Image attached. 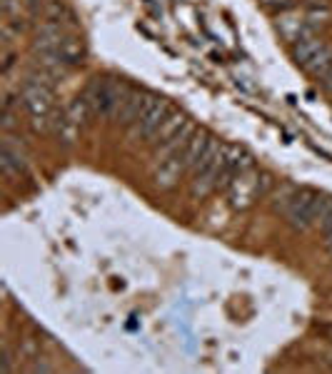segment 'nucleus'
Instances as JSON below:
<instances>
[{
  "label": "nucleus",
  "instance_id": "1",
  "mask_svg": "<svg viewBox=\"0 0 332 374\" xmlns=\"http://www.w3.org/2000/svg\"><path fill=\"white\" fill-rule=\"evenodd\" d=\"M128 88L130 85L120 77H95L85 90V98L93 107L95 118H115Z\"/></svg>",
  "mask_w": 332,
  "mask_h": 374
},
{
  "label": "nucleus",
  "instance_id": "2",
  "mask_svg": "<svg viewBox=\"0 0 332 374\" xmlns=\"http://www.w3.org/2000/svg\"><path fill=\"white\" fill-rule=\"evenodd\" d=\"M172 110V102L160 98L158 93H150L148 90V98H145V105H142V113L137 115L135 125H133V140H140V143H153V137L158 135L160 130L163 120L170 115Z\"/></svg>",
  "mask_w": 332,
  "mask_h": 374
},
{
  "label": "nucleus",
  "instance_id": "3",
  "mask_svg": "<svg viewBox=\"0 0 332 374\" xmlns=\"http://www.w3.org/2000/svg\"><path fill=\"white\" fill-rule=\"evenodd\" d=\"M317 200H320V192L312 190V187H297L295 195H292L290 205L285 208V220L292 230L305 232L315 225V208H317Z\"/></svg>",
  "mask_w": 332,
  "mask_h": 374
},
{
  "label": "nucleus",
  "instance_id": "4",
  "mask_svg": "<svg viewBox=\"0 0 332 374\" xmlns=\"http://www.w3.org/2000/svg\"><path fill=\"white\" fill-rule=\"evenodd\" d=\"M257 180H260V170H257V167H252L248 173H240L232 180V185L225 190L232 210H248L252 202L260 200Z\"/></svg>",
  "mask_w": 332,
  "mask_h": 374
},
{
  "label": "nucleus",
  "instance_id": "5",
  "mask_svg": "<svg viewBox=\"0 0 332 374\" xmlns=\"http://www.w3.org/2000/svg\"><path fill=\"white\" fill-rule=\"evenodd\" d=\"M20 98H23V105L30 113V118H53V88L50 85L38 83L30 77Z\"/></svg>",
  "mask_w": 332,
  "mask_h": 374
},
{
  "label": "nucleus",
  "instance_id": "6",
  "mask_svg": "<svg viewBox=\"0 0 332 374\" xmlns=\"http://www.w3.org/2000/svg\"><path fill=\"white\" fill-rule=\"evenodd\" d=\"M183 173H188L183 165V157L180 155H167V157H158V165H155V187H160V190H172L175 185L180 182Z\"/></svg>",
  "mask_w": 332,
  "mask_h": 374
},
{
  "label": "nucleus",
  "instance_id": "7",
  "mask_svg": "<svg viewBox=\"0 0 332 374\" xmlns=\"http://www.w3.org/2000/svg\"><path fill=\"white\" fill-rule=\"evenodd\" d=\"M0 167L6 175H20L28 170V155H25L23 143H15L10 132L3 137V150H0Z\"/></svg>",
  "mask_w": 332,
  "mask_h": 374
},
{
  "label": "nucleus",
  "instance_id": "8",
  "mask_svg": "<svg viewBox=\"0 0 332 374\" xmlns=\"http://www.w3.org/2000/svg\"><path fill=\"white\" fill-rule=\"evenodd\" d=\"M145 98H148V90H140V88H128L125 93L123 102H120L118 113H115V123L118 125H135L137 115L142 113V105H145Z\"/></svg>",
  "mask_w": 332,
  "mask_h": 374
},
{
  "label": "nucleus",
  "instance_id": "9",
  "mask_svg": "<svg viewBox=\"0 0 332 374\" xmlns=\"http://www.w3.org/2000/svg\"><path fill=\"white\" fill-rule=\"evenodd\" d=\"M210 132L208 130H195V135L190 137L188 140V145L183 148V153H180V157H183V165H185V170H195V165L200 162V157H202V153H205V148H208V143H210Z\"/></svg>",
  "mask_w": 332,
  "mask_h": 374
},
{
  "label": "nucleus",
  "instance_id": "10",
  "mask_svg": "<svg viewBox=\"0 0 332 374\" xmlns=\"http://www.w3.org/2000/svg\"><path fill=\"white\" fill-rule=\"evenodd\" d=\"M85 55H88V50H85V42L80 40V38L63 36V40H60V45H58V53H55V58H58L66 68H70V65H80V63L85 60Z\"/></svg>",
  "mask_w": 332,
  "mask_h": 374
},
{
  "label": "nucleus",
  "instance_id": "11",
  "mask_svg": "<svg viewBox=\"0 0 332 374\" xmlns=\"http://www.w3.org/2000/svg\"><path fill=\"white\" fill-rule=\"evenodd\" d=\"M325 45H327V42L320 40L317 36H305V38H300V40L292 42V58H295L297 65L305 70V68H308L310 63L315 60V55L320 53Z\"/></svg>",
  "mask_w": 332,
  "mask_h": 374
},
{
  "label": "nucleus",
  "instance_id": "12",
  "mask_svg": "<svg viewBox=\"0 0 332 374\" xmlns=\"http://www.w3.org/2000/svg\"><path fill=\"white\" fill-rule=\"evenodd\" d=\"M195 130H197L195 123L188 118V123H185L183 127H180V130L175 132L170 140H167V143H163L160 148H158V157H167V155H180V153H183L185 145H188L190 137L195 135Z\"/></svg>",
  "mask_w": 332,
  "mask_h": 374
},
{
  "label": "nucleus",
  "instance_id": "13",
  "mask_svg": "<svg viewBox=\"0 0 332 374\" xmlns=\"http://www.w3.org/2000/svg\"><path fill=\"white\" fill-rule=\"evenodd\" d=\"M185 123H188L185 113H180V110H175V107H172L170 115H167V118L163 120V125H160V130H158V135L153 137V145H158V148H160V145L167 143V140H170V137L175 135V132H178Z\"/></svg>",
  "mask_w": 332,
  "mask_h": 374
},
{
  "label": "nucleus",
  "instance_id": "14",
  "mask_svg": "<svg viewBox=\"0 0 332 374\" xmlns=\"http://www.w3.org/2000/svg\"><path fill=\"white\" fill-rule=\"evenodd\" d=\"M77 130H80V127H77V125L73 123L70 118H68V113L53 115V132H55V137H58V143H60V145L70 148V145L75 143Z\"/></svg>",
  "mask_w": 332,
  "mask_h": 374
},
{
  "label": "nucleus",
  "instance_id": "15",
  "mask_svg": "<svg viewBox=\"0 0 332 374\" xmlns=\"http://www.w3.org/2000/svg\"><path fill=\"white\" fill-rule=\"evenodd\" d=\"M66 113H68V118H70L73 123L77 125V127H85V125L90 123V118H95L93 107H90V102H88V98H85V93H83V95L73 98L70 105L66 107Z\"/></svg>",
  "mask_w": 332,
  "mask_h": 374
},
{
  "label": "nucleus",
  "instance_id": "16",
  "mask_svg": "<svg viewBox=\"0 0 332 374\" xmlns=\"http://www.w3.org/2000/svg\"><path fill=\"white\" fill-rule=\"evenodd\" d=\"M332 68V45H325V48L320 50V53L315 55V60L310 63L308 68H305V72H310L312 77H317L320 80L322 75H325L327 70Z\"/></svg>",
  "mask_w": 332,
  "mask_h": 374
},
{
  "label": "nucleus",
  "instance_id": "17",
  "mask_svg": "<svg viewBox=\"0 0 332 374\" xmlns=\"http://www.w3.org/2000/svg\"><path fill=\"white\" fill-rule=\"evenodd\" d=\"M295 185H290V182H282L280 185V190H275L273 192V210L275 212H285V208L290 205V200H292V195H295Z\"/></svg>",
  "mask_w": 332,
  "mask_h": 374
},
{
  "label": "nucleus",
  "instance_id": "18",
  "mask_svg": "<svg viewBox=\"0 0 332 374\" xmlns=\"http://www.w3.org/2000/svg\"><path fill=\"white\" fill-rule=\"evenodd\" d=\"M15 60H18V55H15V50H13L10 45L0 50V72L8 75V72L13 70V65H15Z\"/></svg>",
  "mask_w": 332,
  "mask_h": 374
},
{
  "label": "nucleus",
  "instance_id": "19",
  "mask_svg": "<svg viewBox=\"0 0 332 374\" xmlns=\"http://www.w3.org/2000/svg\"><path fill=\"white\" fill-rule=\"evenodd\" d=\"M330 210H332V195H322L320 192V200H317V208H315V225H320Z\"/></svg>",
  "mask_w": 332,
  "mask_h": 374
},
{
  "label": "nucleus",
  "instance_id": "20",
  "mask_svg": "<svg viewBox=\"0 0 332 374\" xmlns=\"http://www.w3.org/2000/svg\"><path fill=\"white\" fill-rule=\"evenodd\" d=\"M0 125H3V132H10V130H15V127H18V120H15V107H3Z\"/></svg>",
  "mask_w": 332,
  "mask_h": 374
},
{
  "label": "nucleus",
  "instance_id": "21",
  "mask_svg": "<svg viewBox=\"0 0 332 374\" xmlns=\"http://www.w3.org/2000/svg\"><path fill=\"white\" fill-rule=\"evenodd\" d=\"M260 6L267 8V10H273V13H287L292 6H295V0H260Z\"/></svg>",
  "mask_w": 332,
  "mask_h": 374
},
{
  "label": "nucleus",
  "instance_id": "22",
  "mask_svg": "<svg viewBox=\"0 0 332 374\" xmlns=\"http://www.w3.org/2000/svg\"><path fill=\"white\" fill-rule=\"evenodd\" d=\"M0 369L3 372H10L13 369V352H10V347H3V364H0Z\"/></svg>",
  "mask_w": 332,
  "mask_h": 374
},
{
  "label": "nucleus",
  "instance_id": "23",
  "mask_svg": "<svg viewBox=\"0 0 332 374\" xmlns=\"http://www.w3.org/2000/svg\"><path fill=\"white\" fill-rule=\"evenodd\" d=\"M36 352H38L36 339H25V345H23V354H25V357H36Z\"/></svg>",
  "mask_w": 332,
  "mask_h": 374
},
{
  "label": "nucleus",
  "instance_id": "24",
  "mask_svg": "<svg viewBox=\"0 0 332 374\" xmlns=\"http://www.w3.org/2000/svg\"><path fill=\"white\" fill-rule=\"evenodd\" d=\"M320 85H322V90H327V93H332V68L325 72V75L320 77Z\"/></svg>",
  "mask_w": 332,
  "mask_h": 374
},
{
  "label": "nucleus",
  "instance_id": "25",
  "mask_svg": "<svg viewBox=\"0 0 332 374\" xmlns=\"http://www.w3.org/2000/svg\"><path fill=\"white\" fill-rule=\"evenodd\" d=\"M317 227H320V230H322V235H325V232H330V230H332V210H330V212L325 215V220H322V222H320V225H317Z\"/></svg>",
  "mask_w": 332,
  "mask_h": 374
},
{
  "label": "nucleus",
  "instance_id": "26",
  "mask_svg": "<svg viewBox=\"0 0 332 374\" xmlns=\"http://www.w3.org/2000/svg\"><path fill=\"white\" fill-rule=\"evenodd\" d=\"M30 372H53V367L45 364V362H36L33 367H30Z\"/></svg>",
  "mask_w": 332,
  "mask_h": 374
},
{
  "label": "nucleus",
  "instance_id": "27",
  "mask_svg": "<svg viewBox=\"0 0 332 374\" xmlns=\"http://www.w3.org/2000/svg\"><path fill=\"white\" fill-rule=\"evenodd\" d=\"M325 249L330 252V257H332V230L325 232Z\"/></svg>",
  "mask_w": 332,
  "mask_h": 374
}]
</instances>
